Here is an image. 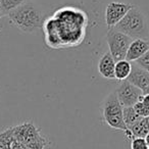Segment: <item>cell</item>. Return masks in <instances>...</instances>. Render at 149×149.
Returning a JSON list of instances; mask_svg holds the SVG:
<instances>
[{"label":"cell","mask_w":149,"mask_h":149,"mask_svg":"<svg viewBox=\"0 0 149 149\" xmlns=\"http://www.w3.org/2000/svg\"><path fill=\"white\" fill-rule=\"evenodd\" d=\"M114 68H116V60L109 53L105 52L100 57L98 61V72L104 79L114 80Z\"/></svg>","instance_id":"obj_11"},{"label":"cell","mask_w":149,"mask_h":149,"mask_svg":"<svg viewBox=\"0 0 149 149\" xmlns=\"http://www.w3.org/2000/svg\"><path fill=\"white\" fill-rule=\"evenodd\" d=\"M141 101H142L143 104L149 109V94H144L142 99H141Z\"/></svg>","instance_id":"obj_20"},{"label":"cell","mask_w":149,"mask_h":149,"mask_svg":"<svg viewBox=\"0 0 149 149\" xmlns=\"http://www.w3.org/2000/svg\"><path fill=\"white\" fill-rule=\"evenodd\" d=\"M134 109H135V111L137 112V114L138 116H140L141 118H146V116H149V109L146 107V106L143 104V102L141 101H138L136 104H135L134 106Z\"/></svg>","instance_id":"obj_16"},{"label":"cell","mask_w":149,"mask_h":149,"mask_svg":"<svg viewBox=\"0 0 149 149\" xmlns=\"http://www.w3.org/2000/svg\"><path fill=\"white\" fill-rule=\"evenodd\" d=\"M15 140L13 127L0 133V149H10L11 143Z\"/></svg>","instance_id":"obj_14"},{"label":"cell","mask_w":149,"mask_h":149,"mask_svg":"<svg viewBox=\"0 0 149 149\" xmlns=\"http://www.w3.org/2000/svg\"><path fill=\"white\" fill-rule=\"evenodd\" d=\"M130 147L131 149H149L144 138H133Z\"/></svg>","instance_id":"obj_17"},{"label":"cell","mask_w":149,"mask_h":149,"mask_svg":"<svg viewBox=\"0 0 149 149\" xmlns=\"http://www.w3.org/2000/svg\"><path fill=\"white\" fill-rule=\"evenodd\" d=\"M88 19L79 8L62 7L43 24L46 44L52 49L77 46L83 41Z\"/></svg>","instance_id":"obj_1"},{"label":"cell","mask_w":149,"mask_h":149,"mask_svg":"<svg viewBox=\"0 0 149 149\" xmlns=\"http://www.w3.org/2000/svg\"><path fill=\"white\" fill-rule=\"evenodd\" d=\"M4 11H3V9H2V7H1V4H0V19L2 17H4Z\"/></svg>","instance_id":"obj_22"},{"label":"cell","mask_w":149,"mask_h":149,"mask_svg":"<svg viewBox=\"0 0 149 149\" xmlns=\"http://www.w3.org/2000/svg\"><path fill=\"white\" fill-rule=\"evenodd\" d=\"M123 116H124V122L126 125L127 129H130L133 125H135L136 123H138L139 120H142L140 116L137 114V112L135 111L133 106H129V107H124L123 108Z\"/></svg>","instance_id":"obj_13"},{"label":"cell","mask_w":149,"mask_h":149,"mask_svg":"<svg viewBox=\"0 0 149 149\" xmlns=\"http://www.w3.org/2000/svg\"><path fill=\"white\" fill-rule=\"evenodd\" d=\"M15 27L24 33H33L43 28V13L32 2H26L7 15Z\"/></svg>","instance_id":"obj_2"},{"label":"cell","mask_w":149,"mask_h":149,"mask_svg":"<svg viewBox=\"0 0 149 149\" xmlns=\"http://www.w3.org/2000/svg\"><path fill=\"white\" fill-rule=\"evenodd\" d=\"M127 81H129L132 85L136 86L137 88L144 92L145 89L149 86V72L137 65L135 62H133L132 70Z\"/></svg>","instance_id":"obj_9"},{"label":"cell","mask_w":149,"mask_h":149,"mask_svg":"<svg viewBox=\"0 0 149 149\" xmlns=\"http://www.w3.org/2000/svg\"><path fill=\"white\" fill-rule=\"evenodd\" d=\"M116 93L123 107L134 106L137 102L142 99L143 95H144L142 90L137 88L136 86L132 85L127 80L120 82L118 87L116 88Z\"/></svg>","instance_id":"obj_7"},{"label":"cell","mask_w":149,"mask_h":149,"mask_svg":"<svg viewBox=\"0 0 149 149\" xmlns=\"http://www.w3.org/2000/svg\"><path fill=\"white\" fill-rule=\"evenodd\" d=\"M106 42L109 48V53L116 62L126 59L127 51L132 42V38L116 31L114 28H110L106 34Z\"/></svg>","instance_id":"obj_5"},{"label":"cell","mask_w":149,"mask_h":149,"mask_svg":"<svg viewBox=\"0 0 149 149\" xmlns=\"http://www.w3.org/2000/svg\"><path fill=\"white\" fill-rule=\"evenodd\" d=\"M114 29L132 39H146L148 37L146 17L142 10L135 5H133Z\"/></svg>","instance_id":"obj_3"},{"label":"cell","mask_w":149,"mask_h":149,"mask_svg":"<svg viewBox=\"0 0 149 149\" xmlns=\"http://www.w3.org/2000/svg\"><path fill=\"white\" fill-rule=\"evenodd\" d=\"M13 133L15 140L24 144L25 146H29L45 138L41 134L39 129L36 128L35 125L31 122L13 127Z\"/></svg>","instance_id":"obj_6"},{"label":"cell","mask_w":149,"mask_h":149,"mask_svg":"<svg viewBox=\"0 0 149 149\" xmlns=\"http://www.w3.org/2000/svg\"><path fill=\"white\" fill-rule=\"evenodd\" d=\"M10 149H26V146L15 139V140L13 141V143H11Z\"/></svg>","instance_id":"obj_19"},{"label":"cell","mask_w":149,"mask_h":149,"mask_svg":"<svg viewBox=\"0 0 149 149\" xmlns=\"http://www.w3.org/2000/svg\"><path fill=\"white\" fill-rule=\"evenodd\" d=\"M132 70V63L127 59H123L116 62L114 68V79L120 82L126 81Z\"/></svg>","instance_id":"obj_12"},{"label":"cell","mask_w":149,"mask_h":149,"mask_svg":"<svg viewBox=\"0 0 149 149\" xmlns=\"http://www.w3.org/2000/svg\"><path fill=\"white\" fill-rule=\"evenodd\" d=\"M133 7L132 4L123 2H112L108 3L105 9V23L108 29L114 28L127 15L129 10Z\"/></svg>","instance_id":"obj_8"},{"label":"cell","mask_w":149,"mask_h":149,"mask_svg":"<svg viewBox=\"0 0 149 149\" xmlns=\"http://www.w3.org/2000/svg\"><path fill=\"white\" fill-rule=\"evenodd\" d=\"M26 1L27 0H0V4H1V7L4 11V15H7L15 8L26 3Z\"/></svg>","instance_id":"obj_15"},{"label":"cell","mask_w":149,"mask_h":149,"mask_svg":"<svg viewBox=\"0 0 149 149\" xmlns=\"http://www.w3.org/2000/svg\"><path fill=\"white\" fill-rule=\"evenodd\" d=\"M143 93H144V94H149V86L146 88V89H145V91L143 92Z\"/></svg>","instance_id":"obj_24"},{"label":"cell","mask_w":149,"mask_h":149,"mask_svg":"<svg viewBox=\"0 0 149 149\" xmlns=\"http://www.w3.org/2000/svg\"><path fill=\"white\" fill-rule=\"evenodd\" d=\"M149 50V41L146 39H133L127 51L126 59L135 62Z\"/></svg>","instance_id":"obj_10"},{"label":"cell","mask_w":149,"mask_h":149,"mask_svg":"<svg viewBox=\"0 0 149 149\" xmlns=\"http://www.w3.org/2000/svg\"><path fill=\"white\" fill-rule=\"evenodd\" d=\"M135 63H136L137 65L140 66V68H142L143 70H145L146 72H149V50L144 54V55L141 56L138 60H136Z\"/></svg>","instance_id":"obj_18"},{"label":"cell","mask_w":149,"mask_h":149,"mask_svg":"<svg viewBox=\"0 0 149 149\" xmlns=\"http://www.w3.org/2000/svg\"><path fill=\"white\" fill-rule=\"evenodd\" d=\"M145 141H146V143H147V146H148V148H149V133L146 135V137H145Z\"/></svg>","instance_id":"obj_23"},{"label":"cell","mask_w":149,"mask_h":149,"mask_svg":"<svg viewBox=\"0 0 149 149\" xmlns=\"http://www.w3.org/2000/svg\"><path fill=\"white\" fill-rule=\"evenodd\" d=\"M123 106L116 96V90L111 91L102 101L101 113L104 123L113 130L123 131L128 139H132L130 131L127 129L123 116Z\"/></svg>","instance_id":"obj_4"},{"label":"cell","mask_w":149,"mask_h":149,"mask_svg":"<svg viewBox=\"0 0 149 149\" xmlns=\"http://www.w3.org/2000/svg\"><path fill=\"white\" fill-rule=\"evenodd\" d=\"M143 120V124H144L145 128H146V130L148 131L149 133V116H146V118H142Z\"/></svg>","instance_id":"obj_21"}]
</instances>
